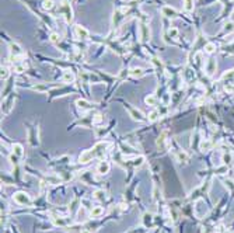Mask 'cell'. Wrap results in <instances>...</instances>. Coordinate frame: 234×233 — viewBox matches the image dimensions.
<instances>
[{
    "label": "cell",
    "instance_id": "obj_1",
    "mask_svg": "<svg viewBox=\"0 0 234 233\" xmlns=\"http://www.w3.org/2000/svg\"><path fill=\"white\" fill-rule=\"evenodd\" d=\"M112 146V143L110 140H100L97 142L91 149H87V150H83L81 154L79 156V163L80 164H87L93 160V159L97 157H102L105 156L107 152L110 150V148Z\"/></svg>",
    "mask_w": 234,
    "mask_h": 233
},
{
    "label": "cell",
    "instance_id": "obj_2",
    "mask_svg": "<svg viewBox=\"0 0 234 233\" xmlns=\"http://www.w3.org/2000/svg\"><path fill=\"white\" fill-rule=\"evenodd\" d=\"M27 128V140L31 148H38L40 146V121L37 119H30L25 122Z\"/></svg>",
    "mask_w": 234,
    "mask_h": 233
},
{
    "label": "cell",
    "instance_id": "obj_3",
    "mask_svg": "<svg viewBox=\"0 0 234 233\" xmlns=\"http://www.w3.org/2000/svg\"><path fill=\"white\" fill-rule=\"evenodd\" d=\"M74 93H81L77 84H62V86H56L55 88H52L48 93V101H53L58 97H63L67 94H74ZM83 94V93H81Z\"/></svg>",
    "mask_w": 234,
    "mask_h": 233
},
{
    "label": "cell",
    "instance_id": "obj_4",
    "mask_svg": "<svg viewBox=\"0 0 234 233\" xmlns=\"http://www.w3.org/2000/svg\"><path fill=\"white\" fill-rule=\"evenodd\" d=\"M137 35L139 42L142 45H147L152 41V28H150V18L137 20Z\"/></svg>",
    "mask_w": 234,
    "mask_h": 233
},
{
    "label": "cell",
    "instance_id": "obj_5",
    "mask_svg": "<svg viewBox=\"0 0 234 233\" xmlns=\"http://www.w3.org/2000/svg\"><path fill=\"white\" fill-rule=\"evenodd\" d=\"M56 14L61 15L67 24L73 23V7H72V2L70 0H61L56 7Z\"/></svg>",
    "mask_w": 234,
    "mask_h": 233
},
{
    "label": "cell",
    "instance_id": "obj_6",
    "mask_svg": "<svg viewBox=\"0 0 234 233\" xmlns=\"http://www.w3.org/2000/svg\"><path fill=\"white\" fill-rule=\"evenodd\" d=\"M93 117H94V111L86 112L84 115H79L76 117L74 122L67 127V129H73L74 127H81V128H87V129H94V124H93Z\"/></svg>",
    "mask_w": 234,
    "mask_h": 233
},
{
    "label": "cell",
    "instance_id": "obj_7",
    "mask_svg": "<svg viewBox=\"0 0 234 233\" xmlns=\"http://www.w3.org/2000/svg\"><path fill=\"white\" fill-rule=\"evenodd\" d=\"M116 100L119 101V103L123 104V108L128 111L129 117H131L133 121L136 122H149L147 121V115H144L142 111H140L139 108H136V107H133L131 103H128V101H125L123 98H116Z\"/></svg>",
    "mask_w": 234,
    "mask_h": 233
},
{
    "label": "cell",
    "instance_id": "obj_8",
    "mask_svg": "<svg viewBox=\"0 0 234 233\" xmlns=\"http://www.w3.org/2000/svg\"><path fill=\"white\" fill-rule=\"evenodd\" d=\"M17 91H13V93H10L7 97H4V98H2V115L3 117H7V115L10 114V112L14 110V106H15V100H17Z\"/></svg>",
    "mask_w": 234,
    "mask_h": 233
},
{
    "label": "cell",
    "instance_id": "obj_9",
    "mask_svg": "<svg viewBox=\"0 0 234 233\" xmlns=\"http://www.w3.org/2000/svg\"><path fill=\"white\" fill-rule=\"evenodd\" d=\"M170 143H171V138H170V129H163L160 131V135L156 139V146H157L158 150H170Z\"/></svg>",
    "mask_w": 234,
    "mask_h": 233
},
{
    "label": "cell",
    "instance_id": "obj_10",
    "mask_svg": "<svg viewBox=\"0 0 234 233\" xmlns=\"http://www.w3.org/2000/svg\"><path fill=\"white\" fill-rule=\"evenodd\" d=\"M74 104H76L77 110H80L81 112L95 111V110H100V107H101L98 103H90L88 98H86V97H83V98H77V100L74 101Z\"/></svg>",
    "mask_w": 234,
    "mask_h": 233
},
{
    "label": "cell",
    "instance_id": "obj_11",
    "mask_svg": "<svg viewBox=\"0 0 234 233\" xmlns=\"http://www.w3.org/2000/svg\"><path fill=\"white\" fill-rule=\"evenodd\" d=\"M73 37L76 38V41H80V42L91 41V34H90V31L80 24L73 25Z\"/></svg>",
    "mask_w": 234,
    "mask_h": 233
},
{
    "label": "cell",
    "instance_id": "obj_12",
    "mask_svg": "<svg viewBox=\"0 0 234 233\" xmlns=\"http://www.w3.org/2000/svg\"><path fill=\"white\" fill-rule=\"evenodd\" d=\"M79 70H76V69H65V70H62V76H61L62 83H65V84H76L77 79H79V75H77Z\"/></svg>",
    "mask_w": 234,
    "mask_h": 233
},
{
    "label": "cell",
    "instance_id": "obj_13",
    "mask_svg": "<svg viewBox=\"0 0 234 233\" xmlns=\"http://www.w3.org/2000/svg\"><path fill=\"white\" fill-rule=\"evenodd\" d=\"M13 200H14L15 204L23 205V206H30L31 202H32L31 197L28 195L27 192H25V191H17V192H14V195H13Z\"/></svg>",
    "mask_w": 234,
    "mask_h": 233
},
{
    "label": "cell",
    "instance_id": "obj_14",
    "mask_svg": "<svg viewBox=\"0 0 234 233\" xmlns=\"http://www.w3.org/2000/svg\"><path fill=\"white\" fill-rule=\"evenodd\" d=\"M160 13L161 15H163V18H167V20H174V18L179 17V11L177 9H174V7H171L170 4H163V6L160 7Z\"/></svg>",
    "mask_w": 234,
    "mask_h": 233
},
{
    "label": "cell",
    "instance_id": "obj_15",
    "mask_svg": "<svg viewBox=\"0 0 234 233\" xmlns=\"http://www.w3.org/2000/svg\"><path fill=\"white\" fill-rule=\"evenodd\" d=\"M116 125V121L115 119H112V121L110 122V125L108 127H100V128H94V135L97 139H102L104 136H107L108 133L112 131V128Z\"/></svg>",
    "mask_w": 234,
    "mask_h": 233
},
{
    "label": "cell",
    "instance_id": "obj_16",
    "mask_svg": "<svg viewBox=\"0 0 234 233\" xmlns=\"http://www.w3.org/2000/svg\"><path fill=\"white\" fill-rule=\"evenodd\" d=\"M174 157H175V160L178 162V163L181 164H188L189 163V154L186 153L185 150H182V149H179L178 146H177V149L174 150Z\"/></svg>",
    "mask_w": 234,
    "mask_h": 233
},
{
    "label": "cell",
    "instance_id": "obj_17",
    "mask_svg": "<svg viewBox=\"0 0 234 233\" xmlns=\"http://www.w3.org/2000/svg\"><path fill=\"white\" fill-rule=\"evenodd\" d=\"M129 72H131V79H142L147 75V69L140 66H132L129 67Z\"/></svg>",
    "mask_w": 234,
    "mask_h": 233
},
{
    "label": "cell",
    "instance_id": "obj_18",
    "mask_svg": "<svg viewBox=\"0 0 234 233\" xmlns=\"http://www.w3.org/2000/svg\"><path fill=\"white\" fill-rule=\"evenodd\" d=\"M111 170V163L107 160H101L100 163L97 164V167H95V171H97V174H100V176H105V174H108Z\"/></svg>",
    "mask_w": 234,
    "mask_h": 233
},
{
    "label": "cell",
    "instance_id": "obj_19",
    "mask_svg": "<svg viewBox=\"0 0 234 233\" xmlns=\"http://www.w3.org/2000/svg\"><path fill=\"white\" fill-rule=\"evenodd\" d=\"M105 122V114L100 110H95L94 111V117H93V124H94V128H100L104 125Z\"/></svg>",
    "mask_w": 234,
    "mask_h": 233
},
{
    "label": "cell",
    "instance_id": "obj_20",
    "mask_svg": "<svg viewBox=\"0 0 234 233\" xmlns=\"http://www.w3.org/2000/svg\"><path fill=\"white\" fill-rule=\"evenodd\" d=\"M144 103H146V106L152 107V108H157L161 104V101H160V98L156 96V93H153V94H149V96L144 97Z\"/></svg>",
    "mask_w": 234,
    "mask_h": 233
},
{
    "label": "cell",
    "instance_id": "obj_21",
    "mask_svg": "<svg viewBox=\"0 0 234 233\" xmlns=\"http://www.w3.org/2000/svg\"><path fill=\"white\" fill-rule=\"evenodd\" d=\"M41 10H44V11H53V10H56V7H58V4H56L55 0H41Z\"/></svg>",
    "mask_w": 234,
    "mask_h": 233
},
{
    "label": "cell",
    "instance_id": "obj_22",
    "mask_svg": "<svg viewBox=\"0 0 234 233\" xmlns=\"http://www.w3.org/2000/svg\"><path fill=\"white\" fill-rule=\"evenodd\" d=\"M163 118L160 114V111H158V108H153L152 111L147 114V121H149V124H154V122L160 121V119Z\"/></svg>",
    "mask_w": 234,
    "mask_h": 233
},
{
    "label": "cell",
    "instance_id": "obj_23",
    "mask_svg": "<svg viewBox=\"0 0 234 233\" xmlns=\"http://www.w3.org/2000/svg\"><path fill=\"white\" fill-rule=\"evenodd\" d=\"M11 153L15 154L17 157H24V154H25V150H24V146L21 145V143H13L11 145Z\"/></svg>",
    "mask_w": 234,
    "mask_h": 233
},
{
    "label": "cell",
    "instance_id": "obj_24",
    "mask_svg": "<svg viewBox=\"0 0 234 233\" xmlns=\"http://www.w3.org/2000/svg\"><path fill=\"white\" fill-rule=\"evenodd\" d=\"M142 222H143V226L146 229H150L153 226V215L149 214V212H144L143 214V218H142Z\"/></svg>",
    "mask_w": 234,
    "mask_h": 233
},
{
    "label": "cell",
    "instance_id": "obj_25",
    "mask_svg": "<svg viewBox=\"0 0 234 233\" xmlns=\"http://www.w3.org/2000/svg\"><path fill=\"white\" fill-rule=\"evenodd\" d=\"M48 41L56 46L59 42H62L63 40H62V37H61V34L59 32H56V31H51V32H49V40Z\"/></svg>",
    "mask_w": 234,
    "mask_h": 233
},
{
    "label": "cell",
    "instance_id": "obj_26",
    "mask_svg": "<svg viewBox=\"0 0 234 233\" xmlns=\"http://www.w3.org/2000/svg\"><path fill=\"white\" fill-rule=\"evenodd\" d=\"M195 7V0H182V9L184 13H192Z\"/></svg>",
    "mask_w": 234,
    "mask_h": 233
},
{
    "label": "cell",
    "instance_id": "obj_27",
    "mask_svg": "<svg viewBox=\"0 0 234 233\" xmlns=\"http://www.w3.org/2000/svg\"><path fill=\"white\" fill-rule=\"evenodd\" d=\"M102 214H104V208L100 205L93 206V208L90 209V218H100Z\"/></svg>",
    "mask_w": 234,
    "mask_h": 233
},
{
    "label": "cell",
    "instance_id": "obj_28",
    "mask_svg": "<svg viewBox=\"0 0 234 233\" xmlns=\"http://www.w3.org/2000/svg\"><path fill=\"white\" fill-rule=\"evenodd\" d=\"M216 67H217V63H216L215 59H209V61H207V63H206V72H207V75L212 76L213 73L216 72Z\"/></svg>",
    "mask_w": 234,
    "mask_h": 233
},
{
    "label": "cell",
    "instance_id": "obj_29",
    "mask_svg": "<svg viewBox=\"0 0 234 233\" xmlns=\"http://www.w3.org/2000/svg\"><path fill=\"white\" fill-rule=\"evenodd\" d=\"M93 198H94V200H97V201H105L107 194H105V191H104V190L97 188V190L93 192Z\"/></svg>",
    "mask_w": 234,
    "mask_h": 233
},
{
    "label": "cell",
    "instance_id": "obj_30",
    "mask_svg": "<svg viewBox=\"0 0 234 233\" xmlns=\"http://www.w3.org/2000/svg\"><path fill=\"white\" fill-rule=\"evenodd\" d=\"M216 49H217L216 44H213V42H205V45H203V52H205V54L212 55V54H215V52H216Z\"/></svg>",
    "mask_w": 234,
    "mask_h": 233
},
{
    "label": "cell",
    "instance_id": "obj_31",
    "mask_svg": "<svg viewBox=\"0 0 234 233\" xmlns=\"http://www.w3.org/2000/svg\"><path fill=\"white\" fill-rule=\"evenodd\" d=\"M212 149V140L209 139H202L201 143H199V150L202 152H207Z\"/></svg>",
    "mask_w": 234,
    "mask_h": 233
},
{
    "label": "cell",
    "instance_id": "obj_32",
    "mask_svg": "<svg viewBox=\"0 0 234 233\" xmlns=\"http://www.w3.org/2000/svg\"><path fill=\"white\" fill-rule=\"evenodd\" d=\"M144 160H146L144 156H135V159L133 160H131L129 163L132 164V167H140L143 163H144Z\"/></svg>",
    "mask_w": 234,
    "mask_h": 233
},
{
    "label": "cell",
    "instance_id": "obj_33",
    "mask_svg": "<svg viewBox=\"0 0 234 233\" xmlns=\"http://www.w3.org/2000/svg\"><path fill=\"white\" fill-rule=\"evenodd\" d=\"M222 162L224 166H227V164H230L231 162H233V154H231V152H224V153H223Z\"/></svg>",
    "mask_w": 234,
    "mask_h": 233
},
{
    "label": "cell",
    "instance_id": "obj_34",
    "mask_svg": "<svg viewBox=\"0 0 234 233\" xmlns=\"http://www.w3.org/2000/svg\"><path fill=\"white\" fill-rule=\"evenodd\" d=\"M234 31V23H227L223 28V34H231Z\"/></svg>",
    "mask_w": 234,
    "mask_h": 233
},
{
    "label": "cell",
    "instance_id": "obj_35",
    "mask_svg": "<svg viewBox=\"0 0 234 233\" xmlns=\"http://www.w3.org/2000/svg\"><path fill=\"white\" fill-rule=\"evenodd\" d=\"M80 233H91V230L86 227V229H81V230H80Z\"/></svg>",
    "mask_w": 234,
    "mask_h": 233
},
{
    "label": "cell",
    "instance_id": "obj_36",
    "mask_svg": "<svg viewBox=\"0 0 234 233\" xmlns=\"http://www.w3.org/2000/svg\"><path fill=\"white\" fill-rule=\"evenodd\" d=\"M74 2H83V0H74Z\"/></svg>",
    "mask_w": 234,
    "mask_h": 233
}]
</instances>
